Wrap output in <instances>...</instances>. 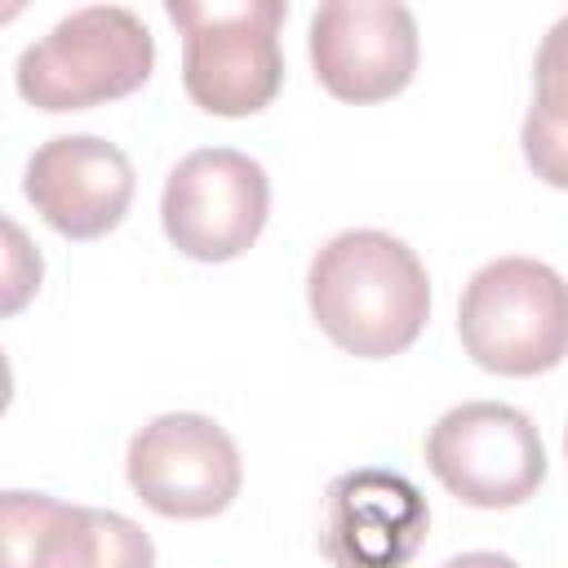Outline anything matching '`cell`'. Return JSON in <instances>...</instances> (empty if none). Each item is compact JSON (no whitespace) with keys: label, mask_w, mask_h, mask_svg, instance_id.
Listing matches in <instances>:
<instances>
[{"label":"cell","mask_w":568,"mask_h":568,"mask_svg":"<svg viewBox=\"0 0 568 568\" xmlns=\"http://www.w3.org/2000/svg\"><path fill=\"white\" fill-rule=\"evenodd\" d=\"M306 302L333 346L359 359H390L426 328L430 280L404 240L364 226L333 235L311 257Z\"/></svg>","instance_id":"obj_1"},{"label":"cell","mask_w":568,"mask_h":568,"mask_svg":"<svg viewBox=\"0 0 568 568\" xmlns=\"http://www.w3.org/2000/svg\"><path fill=\"white\" fill-rule=\"evenodd\" d=\"M155 40L146 22L124 4H89L49 27L18 53V93L49 115L89 111L129 98L151 80Z\"/></svg>","instance_id":"obj_2"},{"label":"cell","mask_w":568,"mask_h":568,"mask_svg":"<svg viewBox=\"0 0 568 568\" xmlns=\"http://www.w3.org/2000/svg\"><path fill=\"white\" fill-rule=\"evenodd\" d=\"M457 333L488 373H550L568 355V280L537 257H497L470 275Z\"/></svg>","instance_id":"obj_3"},{"label":"cell","mask_w":568,"mask_h":568,"mask_svg":"<svg viewBox=\"0 0 568 568\" xmlns=\"http://www.w3.org/2000/svg\"><path fill=\"white\" fill-rule=\"evenodd\" d=\"M169 22L182 31V84L186 98L209 115H253L271 106L284 84L280 22L284 0L195 4L169 0Z\"/></svg>","instance_id":"obj_4"},{"label":"cell","mask_w":568,"mask_h":568,"mask_svg":"<svg viewBox=\"0 0 568 568\" xmlns=\"http://www.w3.org/2000/svg\"><path fill=\"white\" fill-rule=\"evenodd\" d=\"M430 475L475 510H510L546 479V448L528 413L470 399L448 408L426 435Z\"/></svg>","instance_id":"obj_5"},{"label":"cell","mask_w":568,"mask_h":568,"mask_svg":"<svg viewBox=\"0 0 568 568\" xmlns=\"http://www.w3.org/2000/svg\"><path fill=\"white\" fill-rule=\"evenodd\" d=\"M266 169L235 146H204L178 160L160 195V222L178 253L195 262L240 257L266 226Z\"/></svg>","instance_id":"obj_6"},{"label":"cell","mask_w":568,"mask_h":568,"mask_svg":"<svg viewBox=\"0 0 568 568\" xmlns=\"http://www.w3.org/2000/svg\"><path fill=\"white\" fill-rule=\"evenodd\" d=\"M129 484L164 519L222 515L244 479L235 439L204 413H160L129 439Z\"/></svg>","instance_id":"obj_7"},{"label":"cell","mask_w":568,"mask_h":568,"mask_svg":"<svg viewBox=\"0 0 568 568\" xmlns=\"http://www.w3.org/2000/svg\"><path fill=\"white\" fill-rule=\"evenodd\" d=\"M315 80L342 102L395 98L417 71V22L395 0H328L311 18Z\"/></svg>","instance_id":"obj_8"},{"label":"cell","mask_w":568,"mask_h":568,"mask_svg":"<svg viewBox=\"0 0 568 568\" xmlns=\"http://www.w3.org/2000/svg\"><path fill=\"white\" fill-rule=\"evenodd\" d=\"M430 528L426 497L399 470L359 466L328 484L320 550L333 568H404Z\"/></svg>","instance_id":"obj_9"},{"label":"cell","mask_w":568,"mask_h":568,"mask_svg":"<svg viewBox=\"0 0 568 568\" xmlns=\"http://www.w3.org/2000/svg\"><path fill=\"white\" fill-rule=\"evenodd\" d=\"M4 568H155L151 537L93 506H67L49 493H4Z\"/></svg>","instance_id":"obj_10"},{"label":"cell","mask_w":568,"mask_h":568,"mask_svg":"<svg viewBox=\"0 0 568 568\" xmlns=\"http://www.w3.org/2000/svg\"><path fill=\"white\" fill-rule=\"evenodd\" d=\"M36 213L67 240H98L115 231L133 200L129 155L93 133H62L36 146L22 178Z\"/></svg>","instance_id":"obj_11"},{"label":"cell","mask_w":568,"mask_h":568,"mask_svg":"<svg viewBox=\"0 0 568 568\" xmlns=\"http://www.w3.org/2000/svg\"><path fill=\"white\" fill-rule=\"evenodd\" d=\"M524 160L528 169L546 182V186H559L568 191V120L541 111V106H528L524 115Z\"/></svg>","instance_id":"obj_12"},{"label":"cell","mask_w":568,"mask_h":568,"mask_svg":"<svg viewBox=\"0 0 568 568\" xmlns=\"http://www.w3.org/2000/svg\"><path fill=\"white\" fill-rule=\"evenodd\" d=\"M532 71H537V98H532V106L568 120V13L546 31Z\"/></svg>","instance_id":"obj_13"},{"label":"cell","mask_w":568,"mask_h":568,"mask_svg":"<svg viewBox=\"0 0 568 568\" xmlns=\"http://www.w3.org/2000/svg\"><path fill=\"white\" fill-rule=\"evenodd\" d=\"M444 568H519L510 555H497V550H466L457 559H448Z\"/></svg>","instance_id":"obj_14"}]
</instances>
